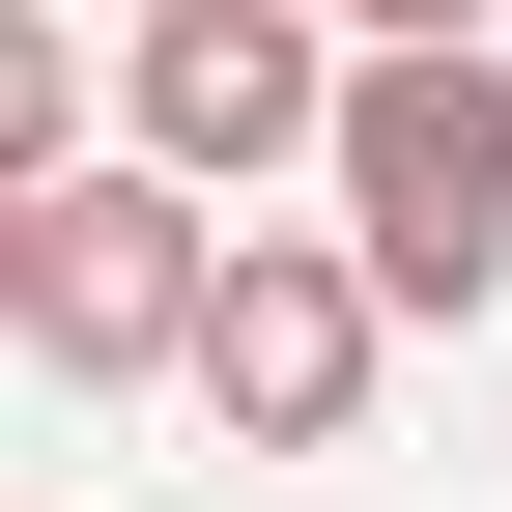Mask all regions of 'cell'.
Masks as SVG:
<instances>
[{"mask_svg": "<svg viewBox=\"0 0 512 512\" xmlns=\"http://www.w3.org/2000/svg\"><path fill=\"white\" fill-rule=\"evenodd\" d=\"M313 200H342V256L399 285V342H456V313L512 285V57H484V29H370Z\"/></svg>", "mask_w": 512, "mask_h": 512, "instance_id": "6da1fadb", "label": "cell"}, {"mask_svg": "<svg viewBox=\"0 0 512 512\" xmlns=\"http://www.w3.org/2000/svg\"><path fill=\"white\" fill-rule=\"evenodd\" d=\"M200 313H228V228L171 200L143 143H114V171H57V200L0 228V342H29L57 399H143V370H200Z\"/></svg>", "mask_w": 512, "mask_h": 512, "instance_id": "7a4b0ae2", "label": "cell"}, {"mask_svg": "<svg viewBox=\"0 0 512 512\" xmlns=\"http://www.w3.org/2000/svg\"><path fill=\"white\" fill-rule=\"evenodd\" d=\"M342 86H370V29H285V0H143L114 29V114L200 228H256V171H342Z\"/></svg>", "mask_w": 512, "mask_h": 512, "instance_id": "3957f363", "label": "cell"}, {"mask_svg": "<svg viewBox=\"0 0 512 512\" xmlns=\"http://www.w3.org/2000/svg\"><path fill=\"white\" fill-rule=\"evenodd\" d=\"M370 370H399V285H370L342 228H228V313H200L228 456H342V427H370Z\"/></svg>", "mask_w": 512, "mask_h": 512, "instance_id": "277c9868", "label": "cell"}]
</instances>
